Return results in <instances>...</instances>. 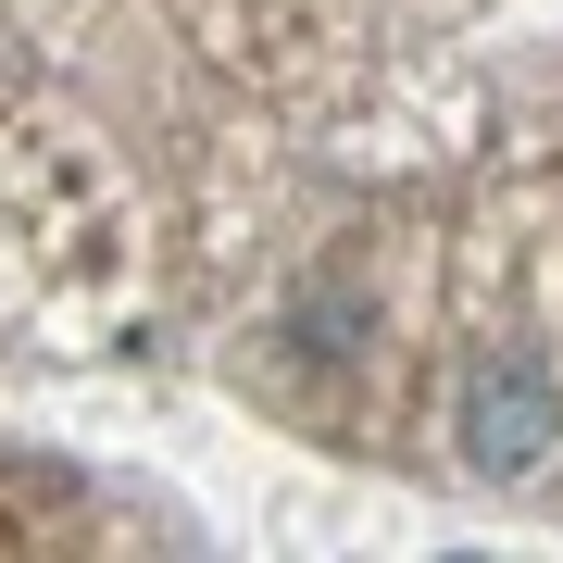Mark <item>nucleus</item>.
<instances>
[{
  "instance_id": "nucleus-1",
  "label": "nucleus",
  "mask_w": 563,
  "mask_h": 563,
  "mask_svg": "<svg viewBox=\"0 0 563 563\" xmlns=\"http://www.w3.org/2000/svg\"><path fill=\"white\" fill-rule=\"evenodd\" d=\"M539 439H551V388L526 376V363H488V376H476V463H488V476H514Z\"/></svg>"
}]
</instances>
